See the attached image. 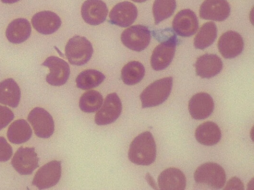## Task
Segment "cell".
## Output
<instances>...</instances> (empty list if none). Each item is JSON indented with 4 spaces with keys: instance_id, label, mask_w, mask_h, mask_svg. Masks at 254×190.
<instances>
[{
    "instance_id": "obj_28",
    "label": "cell",
    "mask_w": 254,
    "mask_h": 190,
    "mask_svg": "<svg viewBox=\"0 0 254 190\" xmlns=\"http://www.w3.org/2000/svg\"><path fill=\"white\" fill-rule=\"evenodd\" d=\"M103 98L102 95L95 90H89L81 96L79 106L81 111L92 113L97 111L102 106Z\"/></svg>"
},
{
    "instance_id": "obj_6",
    "label": "cell",
    "mask_w": 254,
    "mask_h": 190,
    "mask_svg": "<svg viewBox=\"0 0 254 190\" xmlns=\"http://www.w3.org/2000/svg\"><path fill=\"white\" fill-rule=\"evenodd\" d=\"M62 173L61 162L53 160L44 165L36 173L32 185L40 190L55 186L60 181Z\"/></svg>"
},
{
    "instance_id": "obj_9",
    "label": "cell",
    "mask_w": 254,
    "mask_h": 190,
    "mask_svg": "<svg viewBox=\"0 0 254 190\" xmlns=\"http://www.w3.org/2000/svg\"><path fill=\"white\" fill-rule=\"evenodd\" d=\"M176 45V38L172 36L154 49L150 62L154 70H163L170 64L175 54Z\"/></svg>"
},
{
    "instance_id": "obj_7",
    "label": "cell",
    "mask_w": 254,
    "mask_h": 190,
    "mask_svg": "<svg viewBox=\"0 0 254 190\" xmlns=\"http://www.w3.org/2000/svg\"><path fill=\"white\" fill-rule=\"evenodd\" d=\"M27 119L37 137L47 139L53 135L55 130L54 120L44 108L40 107L33 108L29 112Z\"/></svg>"
},
{
    "instance_id": "obj_19",
    "label": "cell",
    "mask_w": 254,
    "mask_h": 190,
    "mask_svg": "<svg viewBox=\"0 0 254 190\" xmlns=\"http://www.w3.org/2000/svg\"><path fill=\"white\" fill-rule=\"evenodd\" d=\"M195 67L197 76L202 78L209 79L220 72L223 63L216 54L206 53L197 59Z\"/></svg>"
},
{
    "instance_id": "obj_1",
    "label": "cell",
    "mask_w": 254,
    "mask_h": 190,
    "mask_svg": "<svg viewBox=\"0 0 254 190\" xmlns=\"http://www.w3.org/2000/svg\"><path fill=\"white\" fill-rule=\"evenodd\" d=\"M156 156V145L152 134L143 132L136 137L131 142L128 158L133 163L138 165H149Z\"/></svg>"
},
{
    "instance_id": "obj_35",
    "label": "cell",
    "mask_w": 254,
    "mask_h": 190,
    "mask_svg": "<svg viewBox=\"0 0 254 190\" xmlns=\"http://www.w3.org/2000/svg\"><path fill=\"white\" fill-rule=\"evenodd\" d=\"M134 2H139V3H141V2H144L147 0H131Z\"/></svg>"
},
{
    "instance_id": "obj_23",
    "label": "cell",
    "mask_w": 254,
    "mask_h": 190,
    "mask_svg": "<svg viewBox=\"0 0 254 190\" xmlns=\"http://www.w3.org/2000/svg\"><path fill=\"white\" fill-rule=\"evenodd\" d=\"M20 97V88L13 79H6L0 83V103L16 108L19 103Z\"/></svg>"
},
{
    "instance_id": "obj_30",
    "label": "cell",
    "mask_w": 254,
    "mask_h": 190,
    "mask_svg": "<svg viewBox=\"0 0 254 190\" xmlns=\"http://www.w3.org/2000/svg\"><path fill=\"white\" fill-rule=\"evenodd\" d=\"M12 148L6 139L0 137V162L8 160L12 154Z\"/></svg>"
},
{
    "instance_id": "obj_22",
    "label": "cell",
    "mask_w": 254,
    "mask_h": 190,
    "mask_svg": "<svg viewBox=\"0 0 254 190\" xmlns=\"http://www.w3.org/2000/svg\"><path fill=\"white\" fill-rule=\"evenodd\" d=\"M221 131L213 122L207 121L199 125L195 131L196 141L201 144L211 146L217 144L221 140Z\"/></svg>"
},
{
    "instance_id": "obj_11",
    "label": "cell",
    "mask_w": 254,
    "mask_h": 190,
    "mask_svg": "<svg viewBox=\"0 0 254 190\" xmlns=\"http://www.w3.org/2000/svg\"><path fill=\"white\" fill-rule=\"evenodd\" d=\"M48 67L50 73L46 76V81L54 86H60L67 81L70 74V68L68 63L64 60L55 56L46 58L42 64Z\"/></svg>"
},
{
    "instance_id": "obj_3",
    "label": "cell",
    "mask_w": 254,
    "mask_h": 190,
    "mask_svg": "<svg viewBox=\"0 0 254 190\" xmlns=\"http://www.w3.org/2000/svg\"><path fill=\"white\" fill-rule=\"evenodd\" d=\"M224 169L217 163L207 162L198 166L194 173L195 182L212 189H220L226 182Z\"/></svg>"
},
{
    "instance_id": "obj_12",
    "label": "cell",
    "mask_w": 254,
    "mask_h": 190,
    "mask_svg": "<svg viewBox=\"0 0 254 190\" xmlns=\"http://www.w3.org/2000/svg\"><path fill=\"white\" fill-rule=\"evenodd\" d=\"M138 11L132 3L124 1L116 4L109 13L110 22L121 27H127L136 20Z\"/></svg>"
},
{
    "instance_id": "obj_8",
    "label": "cell",
    "mask_w": 254,
    "mask_h": 190,
    "mask_svg": "<svg viewBox=\"0 0 254 190\" xmlns=\"http://www.w3.org/2000/svg\"><path fill=\"white\" fill-rule=\"evenodd\" d=\"M122 110L121 100L116 93L106 97L101 108L96 113L95 122L98 125H106L114 122L120 116Z\"/></svg>"
},
{
    "instance_id": "obj_20",
    "label": "cell",
    "mask_w": 254,
    "mask_h": 190,
    "mask_svg": "<svg viewBox=\"0 0 254 190\" xmlns=\"http://www.w3.org/2000/svg\"><path fill=\"white\" fill-rule=\"evenodd\" d=\"M158 182L160 190H184L186 186V178L180 169L169 168L160 173Z\"/></svg>"
},
{
    "instance_id": "obj_13",
    "label": "cell",
    "mask_w": 254,
    "mask_h": 190,
    "mask_svg": "<svg viewBox=\"0 0 254 190\" xmlns=\"http://www.w3.org/2000/svg\"><path fill=\"white\" fill-rule=\"evenodd\" d=\"M174 31L179 36L188 37L194 35L198 28V21L194 12L190 9L180 11L172 22Z\"/></svg>"
},
{
    "instance_id": "obj_26",
    "label": "cell",
    "mask_w": 254,
    "mask_h": 190,
    "mask_svg": "<svg viewBox=\"0 0 254 190\" xmlns=\"http://www.w3.org/2000/svg\"><path fill=\"white\" fill-rule=\"evenodd\" d=\"M144 75V66L137 61L128 62L121 71V78L124 83L127 85L137 84L143 78Z\"/></svg>"
},
{
    "instance_id": "obj_34",
    "label": "cell",
    "mask_w": 254,
    "mask_h": 190,
    "mask_svg": "<svg viewBox=\"0 0 254 190\" xmlns=\"http://www.w3.org/2000/svg\"><path fill=\"white\" fill-rule=\"evenodd\" d=\"M20 0H1V1L4 3L11 4L15 3Z\"/></svg>"
},
{
    "instance_id": "obj_32",
    "label": "cell",
    "mask_w": 254,
    "mask_h": 190,
    "mask_svg": "<svg viewBox=\"0 0 254 190\" xmlns=\"http://www.w3.org/2000/svg\"><path fill=\"white\" fill-rule=\"evenodd\" d=\"M242 182L236 177H232L227 182L224 190H244Z\"/></svg>"
},
{
    "instance_id": "obj_2",
    "label": "cell",
    "mask_w": 254,
    "mask_h": 190,
    "mask_svg": "<svg viewBox=\"0 0 254 190\" xmlns=\"http://www.w3.org/2000/svg\"><path fill=\"white\" fill-rule=\"evenodd\" d=\"M173 85V78L165 77L148 85L141 93L140 98L142 108L158 106L169 96Z\"/></svg>"
},
{
    "instance_id": "obj_10",
    "label": "cell",
    "mask_w": 254,
    "mask_h": 190,
    "mask_svg": "<svg viewBox=\"0 0 254 190\" xmlns=\"http://www.w3.org/2000/svg\"><path fill=\"white\" fill-rule=\"evenodd\" d=\"M11 165L20 174H31L39 167V158L34 147H19L14 154Z\"/></svg>"
},
{
    "instance_id": "obj_33",
    "label": "cell",
    "mask_w": 254,
    "mask_h": 190,
    "mask_svg": "<svg viewBox=\"0 0 254 190\" xmlns=\"http://www.w3.org/2000/svg\"><path fill=\"white\" fill-rule=\"evenodd\" d=\"M146 179L148 182L149 185L154 189H158L157 186L154 181V179L151 177L149 174L146 175Z\"/></svg>"
},
{
    "instance_id": "obj_15",
    "label": "cell",
    "mask_w": 254,
    "mask_h": 190,
    "mask_svg": "<svg viewBox=\"0 0 254 190\" xmlns=\"http://www.w3.org/2000/svg\"><path fill=\"white\" fill-rule=\"evenodd\" d=\"M230 6L226 0H205L199 8L201 18L222 21L230 15Z\"/></svg>"
},
{
    "instance_id": "obj_18",
    "label": "cell",
    "mask_w": 254,
    "mask_h": 190,
    "mask_svg": "<svg viewBox=\"0 0 254 190\" xmlns=\"http://www.w3.org/2000/svg\"><path fill=\"white\" fill-rule=\"evenodd\" d=\"M31 22L34 29L44 35L55 33L62 24L60 17L51 11H42L36 13L32 17Z\"/></svg>"
},
{
    "instance_id": "obj_27",
    "label": "cell",
    "mask_w": 254,
    "mask_h": 190,
    "mask_svg": "<svg viewBox=\"0 0 254 190\" xmlns=\"http://www.w3.org/2000/svg\"><path fill=\"white\" fill-rule=\"evenodd\" d=\"M105 79V75L99 71L87 69L80 72L75 81L77 88L86 90L97 87Z\"/></svg>"
},
{
    "instance_id": "obj_17",
    "label": "cell",
    "mask_w": 254,
    "mask_h": 190,
    "mask_svg": "<svg viewBox=\"0 0 254 190\" xmlns=\"http://www.w3.org/2000/svg\"><path fill=\"white\" fill-rule=\"evenodd\" d=\"M108 9L102 0H86L82 5L81 14L84 21L91 25L103 23L106 18Z\"/></svg>"
},
{
    "instance_id": "obj_25",
    "label": "cell",
    "mask_w": 254,
    "mask_h": 190,
    "mask_svg": "<svg viewBox=\"0 0 254 190\" xmlns=\"http://www.w3.org/2000/svg\"><path fill=\"white\" fill-rule=\"evenodd\" d=\"M217 28L213 22H207L200 28L193 44L196 48L203 49L211 45L217 37Z\"/></svg>"
},
{
    "instance_id": "obj_16",
    "label": "cell",
    "mask_w": 254,
    "mask_h": 190,
    "mask_svg": "<svg viewBox=\"0 0 254 190\" xmlns=\"http://www.w3.org/2000/svg\"><path fill=\"white\" fill-rule=\"evenodd\" d=\"M217 45L220 53L225 58H233L242 52L244 44L239 33L228 31L220 36Z\"/></svg>"
},
{
    "instance_id": "obj_4",
    "label": "cell",
    "mask_w": 254,
    "mask_h": 190,
    "mask_svg": "<svg viewBox=\"0 0 254 190\" xmlns=\"http://www.w3.org/2000/svg\"><path fill=\"white\" fill-rule=\"evenodd\" d=\"M93 49L91 43L84 37L75 36L70 38L65 48V56L72 65L81 66L91 58Z\"/></svg>"
},
{
    "instance_id": "obj_21",
    "label": "cell",
    "mask_w": 254,
    "mask_h": 190,
    "mask_svg": "<svg viewBox=\"0 0 254 190\" xmlns=\"http://www.w3.org/2000/svg\"><path fill=\"white\" fill-rule=\"evenodd\" d=\"M31 33L29 22L25 18H17L7 26L5 35L7 40L13 44H20L27 40Z\"/></svg>"
},
{
    "instance_id": "obj_14",
    "label": "cell",
    "mask_w": 254,
    "mask_h": 190,
    "mask_svg": "<svg viewBox=\"0 0 254 190\" xmlns=\"http://www.w3.org/2000/svg\"><path fill=\"white\" fill-rule=\"evenodd\" d=\"M214 103L212 97L206 93L193 95L190 99L188 109L191 117L202 120L208 117L213 112Z\"/></svg>"
},
{
    "instance_id": "obj_24",
    "label": "cell",
    "mask_w": 254,
    "mask_h": 190,
    "mask_svg": "<svg viewBox=\"0 0 254 190\" xmlns=\"http://www.w3.org/2000/svg\"><path fill=\"white\" fill-rule=\"evenodd\" d=\"M32 134V131L29 124L24 119H18L13 122L7 131L9 141L14 144L26 142L31 138Z\"/></svg>"
},
{
    "instance_id": "obj_31",
    "label": "cell",
    "mask_w": 254,
    "mask_h": 190,
    "mask_svg": "<svg viewBox=\"0 0 254 190\" xmlns=\"http://www.w3.org/2000/svg\"><path fill=\"white\" fill-rule=\"evenodd\" d=\"M14 117V114L11 109L0 105V130L6 127Z\"/></svg>"
},
{
    "instance_id": "obj_29",
    "label": "cell",
    "mask_w": 254,
    "mask_h": 190,
    "mask_svg": "<svg viewBox=\"0 0 254 190\" xmlns=\"http://www.w3.org/2000/svg\"><path fill=\"white\" fill-rule=\"evenodd\" d=\"M176 8V0H155L152 7L155 24L170 17Z\"/></svg>"
},
{
    "instance_id": "obj_5",
    "label": "cell",
    "mask_w": 254,
    "mask_h": 190,
    "mask_svg": "<svg viewBox=\"0 0 254 190\" xmlns=\"http://www.w3.org/2000/svg\"><path fill=\"white\" fill-rule=\"evenodd\" d=\"M121 39L123 45L127 48L139 52L149 45L151 40L150 31L144 25H133L123 32Z\"/></svg>"
}]
</instances>
